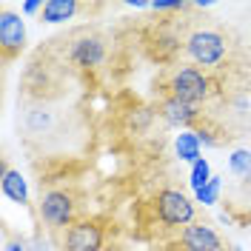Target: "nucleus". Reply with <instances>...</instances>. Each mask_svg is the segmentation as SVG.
<instances>
[{"label":"nucleus","mask_w":251,"mask_h":251,"mask_svg":"<svg viewBox=\"0 0 251 251\" xmlns=\"http://www.w3.org/2000/svg\"><path fill=\"white\" fill-rule=\"evenodd\" d=\"M186 54L188 60L200 69H220L228 57V40L226 34L214 29H197L186 37Z\"/></svg>","instance_id":"2"},{"label":"nucleus","mask_w":251,"mask_h":251,"mask_svg":"<svg viewBox=\"0 0 251 251\" xmlns=\"http://www.w3.org/2000/svg\"><path fill=\"white\" fill-rule=\"evenodd\" d=\"M66 57L77 69H97L106 60V37L94 29H83L69 40V51Z\"/></svg>","instance_id":"5"},{"label":"nucleus","mask_w":251,"mask_h":251,"mask_svg":"<svg viewBox=\"0 0 251 251\" xmlns=\"http://www.w3.org/2000/svg\"><path fill=\"white\" fill-rule=\"evenodd\" d=\"M0 188H3V194H6L9 200H15V203H20V205L29 203V191H26V180H23V174L15 172V169H9V166H3Z\"/></svg>","instance_id":"12"},{"label":"nucleus","mask_w":251,"mask_h":251,"mask_svg":"<svg viewBox=\"0 0 251 251\" xmlns=\"http://www.w3.org/2000/svg\"><path fill=\"white\" fill-rule=\"evenodd\" d=\"M157 114L169 126H174V128H188V126H197L203 120V114H200L197 106L183 103V100H174V97H163L160 106H157Z\"/></svg>","instance_id":"8"},{"label":"nucleus","mask_w":251,"mask_h":251,"mask_svg":"<svg viewBox=\"0 0 251 251\" xmlns=\"http://www.w3.org/2000/svg\"><path fill=\"white\" fill-rule=\"evenodd\" d=\"M54 126H57V114H54V109H49V106H34V109H29L26 117H23V128H26L29 137L51 134Z\"/></svg>","instance_id":"10"},{"label":"nucleus","mask_w":251,"mask_h":251,"mask_svg":"<svg viewBox=\"0 0 251 251\" xmlns=\"http://www.w3.org/2000/svg\"><path fill=\"white\" fill-rule=\"evenodd\" d=\"M26 46V26H23V17L3 9L0 12V51H3V60L9 63L12 57H17Z\"/></svg>","instance_id":"7"},{"label":"nucleus","mask_w":251,"mask_h":251,"mask_svg":"<svg viewBox=\"0 0 251 251\" xmlns=\"http://www.w3.org/2000/svg\"><path fill=\"white\" fill-rule=\"evenodd\" d=\"M151 211H154V217L163 223V226H169V228H186L194 223V203L188 200L183 191H177V188H163V191H157L154 200H151Z\"/></svg>","instance_id":"4"},{"label":"nucleus","mask_w":251,"mask_h":251,"mask_svg":"<svg viewBox=\"0 0 251 251\" xmlns=\"http://www.w3.org/2000/svg\"><path fill=\"white\" fill-rule=\"evenodd\" d=\"M177 154L183 160H188V163H197L200 160V137L194 131H183L177 137Z\"/></svg>","instance_id":"13"},{"label":"nucleus","mask_w":251,"mask_h":251,"mask_svg":"<svg viewBox=\"0 0 251 251\" xmlns=\"http://www.w3.org/2000/svg\"><path fill=\"white\" fill-rule=\"evenodd\" d=\"M103 237L100 220H77L63 231V251H103Z\"/></svg>","instance_id":"6"},{"label":"nucleus","mask_w":251,"mask_h":251,"mask_svg":"<svg viewBox=\"0 0 251 251\" xmlns=\"http://www.w3.org/2000/svg\"><path fill=\"white\" fill-rule=\"evenodd\" d=\"M26 251H51V249H49V243L43 237H31V240H26Z\"/></svg>","instance_id":"17"},{"label":"nucleus","mask_w":251,"mask_h":251,"mask_svg":"<svg viewBox=\"0 0 251 251\" xmlns=\"http://www.w3.org/2000/svg\"><path fill=\"white\" fill-rule=\"evenodd\" d=\"M217 191H220V177H211L208 186L197 191V197H200L203 203H214V200H217Z\"/></svg>","instance_id":"16"},{"label":"nucleus","mask_w":251,"mask_h":251,"mask_svg":"<svg viewBox=\"0 0 251 251\" xmlns=\"http://www.w3.org/2000/svg\"><path fill=\"white\" fill-rule=\"evenodd\" d=\"M211 92H214V80L200 66H174L163 80V97H174L191 106L208 100Z\"/></svg>","instance_id":"1"},{"label":"nucleus","mask_w":251,"mask_h":251,"mask_svg":"<svg viewBox=\"0 0 251 251\" xmlns=\"http://www.w3.org/2000/svg\"><path fill=\"white\" fill-rule=\"evenodd\" d=\"M77 211V194L72 188H46L40 191V203H37V214L46 223L51 231H66L75 220Z\"/></svg>","instance_id":"3"},{"label":"nucleus","mask_w":251,"mask_h":251,"mask_svg":"<svg viewBox=\"0 0 251 251\" xmlns=\"http://www.w3.org/2000/svg\"><path fill=\"white\" fill-rule=\"evenodd\" d=\"M180 246L186 251H223V240L208 226L191 223V226H186L180 231Z\"/></svg>","instance_id":"9"},{"label":"nucleus","mask_w":251,"mask_h":251,"mask_svg":"<svg viewBox=\"0 0 251 251\" xmlns=\"http://www.w3.org/2000/svg\"><path fill=\"white\" fill-rule=\"evenodd\" d=\"M208 180H211V174H208V163H205V160H197L194 169H191V186L200 191V188L208 186Z\"/></svg>","instance_id":"14"},{"label":"nucleus","mask_w":251,"mask_h":251,"mask_svg":"<svg viewBox=\"0 0 251 251\" xmlns=\"http://www.w3.org/2000/svg\"><path fill=\"white\" fill-rule=\"evenodd\" d=\"M77 12H80L77 0H46L43 12H40V23H63V20H72Z\"/></svg>","instance_id":"11"},{"label":"nucleus","mask_w":251,"mask_h":251,"mask_svg":"<svg viewBox=\"0 0 251 251\" xmlns=\"http://www.w3.org/2000/svg\"><path fill=\"white\" fill-rule=\"evenodd\" d=\"M231 169H234L240 177H249L251 174V154L249 151H234V157H231Z\"/></svg>","instance_id":"15"}]
</instances>
